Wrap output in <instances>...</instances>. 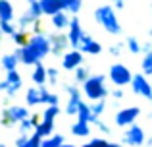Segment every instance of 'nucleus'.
<instances>
[{
    "instance_id": "nucleus-21",
    "label": "nucleus",
    "mask_w": 152,
    "mask_h": 147,
    "mask_svg": "<svg viewBox=\"0 0 152 147\" xmlns=\"http://www.w3.org/2000/svg\"><path fill=\"white\" fill-rule=\"evenodd\" d=\"M52 25L60 31V29H64V27H69L71 25V19L67 18L66 12H60V14H56L54 18H52Z\"/></svg>"
},
{
    "instance_id": "nucleus-28",
    "label": "nucleus",
    "mask_w": 152,
    "mask_h": 147,
    "mask_svg": "<svg viewBox=\"0 0 152 147\" xmlns=\"http://www.w3.org/2000/svg\"><path fill=\"white\" fill-rule=\"evenodd\" d=\"M104 106H106V103H104V101H98V103H94V105L91 106V112H93V120H91V122L98 120V116L104 112Z\"/></svg>"
},
{
    "instance_id": "nucleus-35",
    "label": "nucleus",
    "mask_w": 152,
    "mask_h": 147,
    "mask_svg": "<svg viewBox=\"0 0 152 147\" xmlns=\"http://www.w3.org/2000/svg\"><path fill=\"white\" fill-rule=\"evenodd\" d=\"M0 29H2V33H8V35H14L18 31L12 23H0Z\"/></svg>"
},
{
    "instance_id": "nucleus-6",
    "label": "nucleus",
    "mask_w": 152,
    "mask_h": 147,
    "mask_svg": "<svg viewBox=\"0 0 152 147\" xmlns=\"http://www.w3.org/2000/svg\"><path fill=\"white\" fill-rule=\"evenodd\" d=\"M110 79L115 83V85H127V83L133 81V74H131V70L127 68V66L123 64H114L110 68Z\"/></svg>"
},
{
    "instance_id": "nucleus-1",
    "label": "nucleus",
    "mask_w": 152,
    "mask_h": 147,
    "mask_svg": "<svg viewBox=\"0 0 152 147\" xmlns=\"http://www.w3.org/2000/svg\"><path fill=\"white\" fill-rule=\"evenodd\" d=\"M48 52H52L48 37H45V35H33L29 39V45L23 47V49H18L14 54L18 56L19 62H23L27 66H33V64H39L41 58H45Z\"/></svg>"
},
{
    "instance_id": "nucleus-15",
    "label": "nucleus",
    "mask_w": 152,
    "mask_h": 147,
    "mask_svg": "<svg viewBox=\"0 0 152 147\" xmlns=\"http://www.w3.org/2000/svg\"><path fill=\"white\" fill-rule=\"evenodd\" d=\"M41 8H42V14L52 16V18L66 10L64 8V0H41Z\"/></svg>"
},
{
    "instance_id": "nucleus-40",
    "label": "nucleus",
    "mask_w": 152,
    "mask_h": 147,
    "mask_svg": "<svg viewBox=\"0 0 152 147\" xmlns=\"http://www.w3.org/2000/svg\"><path fill=\"white\" fill-rule=\"evenodd\" d=\"M94 124H96V126H98V128H100V130H102V132H110V128H108V126H106V124H102V122H100V120H94Z\"/></svg>"
},
{
    "instance_id": "nucleus-3",
    "label": "nucleus",
    "mask_w": 152,
    "mask_h": 147,
    "mask_svg": "<svg viewBox=\"0 0 152 147\" xmlns=\"http://www.w3.org/2000/svg\"><path fill=\"white\" fill-rule=\"evenodd\" d=\"M83 91H85L87 99L98 103L104 101V97L108 95V89L104 85V75H91L87 79V83H83Z\"/></svg>"
},
{
    "instance_id": "nucleus-34",
    "label": "nucleus",
    "mask_w": 152,
    "mask_h": 147,
    "mask_svg": "<svg viewBox=\"0 0 152 147\" xmlns=\"http://www.w3.org/2000/svg\"><path fill=\"white\" fill-rule=\"evenodd\" d=\"M75 79H77L79 83H87V79H89V72H87L85 68H77V70H75Z\"/></svg>"
},
{
    "instance_id": "nucleus-12",
    "label": "nucleus",
    "mask_w": 152,
    "mask_h": 147,
    "mask_svg": "<svg viewBox=\"0 0 152 147\" xmlns=\"http://www.w3.org/2000/svg\"><path fill=\"white\" fill-rule=\"evenodd\" d=\"M81 62H83L81 50H69V52H66L64 58H62L64 70H77V68H81Z\"/></svg>"
},
{
    "instance_id": "nucleus-4",
    "label": "nucleus",
    "mask_w": 152,
    "mask_h": 147,
    "mask_svg": "<svg viewBox=\"0 0 152 147\" xmlns=\"http://www.w3.org/2000/svg\"><path fill=\"white\" fill-rule=\"evenodd\" d=\"M94 19H96L98 23H102L104 29H106L108 33L118 35L119 31H121L119 21H118V18H115V12H114L112 6H100L96 12H94Z\"/></svg>"
},
{
    "instance_id": "nucleus-42",
    "label": "nucleus",
    "mask_w": 152,
    "mask_h": 147,
    "mask_svg": "<svg viewBox=\"0 0 152 147\" xmlns=\"http://www.w3.org/2000/svg\"><path fill=\"white\" fill-rule=\"evenodd\" d=\"M106 147H121V145H119V143H108Z\"/></svg>"
},
{
    "instance_id": "nucleus-13",
    "label": "nucleus",
    "mask_w": 152,
    "mask_h": 147,
    "mask_svg": "<svg viewBox=\"0 0 152 147\" xmlns=\"http://www.w3.org/2000/svg\"><path fill=\"white\" fill-rule=\"evenodd\" d=\"M67 89V93H69V103H67V106H66V112L67 114H71V116H77V112H79V106H81V95H79V89H75L73 85H67L66 87Z\"/></svg>"
},
{
    "instance_id": "nucleus-41",
    "label": "nucleus",
    "mask_w": 152,
    "mask_h": 147,
    "mask_svg": "<svg viewBox=\"0 0 152 147\" xmlns=\"http://www.w3.org/2000/svg\"><path fill=\"white\" fill-rule=\"evenodd\" d=\"M112 2H114L115 8H123V6H125V0H112Z\"/></svg>"
},
{
    "instance_id": "nucleus-2",
    "label": "nucleus",
    "mask_w": 152,
    "mask_h": 147,
    "mask_svg": "<svg viewBox=\"0 0 152 147\" xmlns=\"http://www.w3.org/2000/svg\"><path fill=\"white\" fill-rule=\"evenodd\" d=\"M25 101H27V105H48V106H58L60 99H58V95L50 93V91L45 89V87H31V89H27Z\"/></svg>"
},
{
    "instance_id": "nucleus-8",
    "label": "nucleus",
    "mask_w": 152,
    "mask_h": 147,
    "mask_svg": "<svg viewBox=\"0 0 152 147\" xmlns=\"http://www.w3.org/2000/svg\"><path fill=\"white\" fill-rule=\"evenodd\" d=\"M0 89L6 91L8 95H15L19 89H21V75L18 74V70H12V72L6 74V79L0 81Z\"/></svg>"
},
{
    "instance_id": "nucleus-11",
    "label": "nucleus",
    "mask_w": 152,
    "mask_h": 147,
    "mask_svg": "<svg viewBox=\"0 0 152 147\" xmlns=\"http://www.w3.org/2000/svg\"><path fill=\"white\" fill-rule=\"evenodd\" d=\"M69 45L73 47V50H79L81 49V41L83 37H85V33H83V27L81 23H79L77 18H71V25H69Z\"/></svg>"
},
{
    "instance_id": "nucleus-36",
    "label": "nucleus",
    "mask_w": 152,
    "mask_h": 147,
    "mask_svg": "<svg viewBox=\"0 0 152 147\" xmlns=\"http://www.w3.org/2000/svg\"><path fill=\"white\" fill-rule=\"evenodd\" d=\"M48 81L52 83V85L58 81V70L56 68H48Z\"/></svg>"
},
{
    "instance_id": "nucleus-24",
    "label": "nucleus",
    "mask_w": 152,
    "mask_h": 147,
    "mask_svg": "<svg viewBox=\"0 0 152 147\" xmlns=\"http://www.w3.org/2000/svg\"><path fill=\"white\" fill-rule=\"evenodd\" d=\"M77 120H81V122H91L93 120V112H91V106L87 105V103H81L79 112H77Z\"/></svg>"
},
{
    "instance_id": "nucleus-10",
    "label": "nucleus",
    "mask_w": 152,
    "mask_h": 147,
    "mask_svg": "<svg viewBox=\"0 0 152 147\" xmlns=\"http://www.w3.org/2000/svg\"><path fill=\"white\" fill-rule=\"evenodd\" d=\"M131 85H133V91L137 95H142V97H146V99H152V83H148V79H146L145 74H135Z\"/></svg>"
},
{
    "instance_id": "nucleus-25",
    "label": "nucleus",
    "mask_w": 152,
    "mask_h": 147,
    "mask_svg": "<svg viewBox=\"0 0 152 147\" xmlns=\"http://www.w3.org/2000/svg\"><path fill=\"white\" fill-rule=\"evenodd\" d=\"M64 143H66V141H64V136H60V134H54V136L42 140V147H62Z\"/></svg>"
},
{
    "instance_id": "nucleus-43",
    "label": "nucleus",
    "mask_w": 152,
    "mask_h": 147,
    "mask_svg": "<svg viewBox=\"0 0 152 147\" xmlns=\"http://www.w3.org/2000/svg\"><path fill=\"white\" fill-rule=\"evenodd\" d=\"M62 147H75V145H71V143H64Z\"/></svg>"
},
{
    "instance_id": "nucleus-19",
    "label": "nucleus",
    "mask_w": 152,
    "mask_h": 147,
    "mask_svg": "<svg viewBox=\"0 0 152 147\" xmlns=\"http://www.w3.org/2000/svg\"><path fill=\"white\" fill-rule=\"evenodd\" d=\"M71 134H73V136H77V137H87V136H91V126H89V122L77 120L73 126H71Z\"/></svg>"
},
{
    "instance_id": "nucleus-38",
    "label": "nucleus",
    "mask_w": 152,
    "mask_h": 147,
    "mask_svg": "<svg viewBox=\"0 0 152 147\" xmlns=\"http://www.w3.org/2000/svg\"><path fill=\"white\" fill-rule=\"evenodd\" d=\"M121 47H123L121 43H119V45H114V47H110V52H112V54H115V56H118V54L121 52Z\"/></svg>"
},
{
    "instance_id": "nucleus-27",
    "label": "nucleus",
    "mask_w": 152,
    "mask_h": 147,
    "mask_svg": "<svg viewBox=\"0 0 152 147\" xmlns=\"http://www.w3.org/2000/svg\"><path fill=\"white\" fill-rule=\"evenodd\" d=\"M64 8L71 14H77L81 10V0H64Z\"/></svg>"
},
{
    "instance_id": "nucleus-47",
    "label": "nucleus",
    "mask_w": 152,
    "mask_h": 147,
    "mask_svg": "<svg viewBox=\"0 0 152 147\" xmlns=\"http://www.w3.org/2000/svg\"><path fill=\"white\" fill-rule=\"evenodd\" d=\"M146 147H152V145H146Z\"/></svg>"
},
{
    "instance_id": "nucleus-23",
    "label": "nucleus",
    "mask_w": 152,
    "mask_h": 147,
    "mask_svg": "<svg viewBox=\"0 0 152 147\" xmlns=\"http://www.w3.org/2000/svg\"><path fill=\"white\" fill-rule=\"evenodd\" d=\"M18 56L15 54H6V56L2 58V68L6 70V72H12V70L18 68Z\"/></svg>"
},
{
    "instance_id": "nucleus-16",
    "label": "nucleus",
    "mask_w": 152,
    "mask_h": 147,
    "mask_svg": "<svg viewBox=\"0 0 152 147\" xmlns=\"http://www.w3.org/2000/svg\"><path fill=\"white\" fill-rule=\"evenodd\" d=\"M31 79H33V83H37L39 87H42L46 83V79H48V70H46L41 62H39V64H35L33 74H31Z\"/></svg>"
},
{
    "instance_id": "nucleus-29",
    "label": "nucleus",
    "mask_w": 152,
    "mask_h": 147,
    "mask_svg": "<svg viewBox=\"0 0 152 147\" xmlns=\"http://www.w3.org/2000/svg\"><path fill=\"white\" fill-rule=\"evenodd\" d=\"M142 72H145V75H152V50L146 52L142 58Z\"/></svg>"
},
{
    "instance_id": "nucleus-20",
    "label": "nucleus",
    "mask_w": 152,
    "mask_h": 147,
    "mask_svg": "<svg viewBox=\"0 0 152 147\" xmlns=\"http://www.w3.org/2000/svg\"><path fill=\"white\" fill-rule=\"evenodd\" d=\"M52 130H54V122L42 120V122H41V126H39V128L35 130V134H37L39 137H42V140H46V137L54 136V134H52Z\"/></svg>"
},
{
    "instance_id": "nucleus-9",
    "label": "nucleus",
    "mask_w": 152,
    "mask_h": 147,
    "mask_svg": "<svg viewBox=\"0 0 152 147\" xmlns=\"http://www.w3.org/2000/svg\"><path fill=\"white\" fill-rule=\"evenodd\" d=\"M139 114H141V109L139 106H127V109H123V110H119L118 114H115V124L118 126H133L135 124V120L139 118Z\"/></svg>"
},
{
    "instance_id": "nucleus-30",
    "label": "nucleus",
    "mask_w": 152,
    "mask_h": 147,
    "mask_svg": "<svg viewBox=\"0 0 152 147\" xmlns=\"http://www.w3.org/2000/svg\"><path fill=\"white\" fill-rule=\"evenodd\" d=\"M125 45H127V49H129L133 54H139V52L142 50V45H141V43H139L135 37H129V39H127V43H125Z\"/></svg>"
},
{
    "instance_id": "nucleus-14",
    "label": "nucleus",
    "mask_w": 152,
    "mask_h": 147,
    "mask_svg": "<svg viewBox=\"0 0 152 147\" xmlns=\"http://www.w3.org/2000/svg\"><path fill=\"white\" fill-rule=\"evenodd\" d=\"M48 41H50V47H52V52L62 56L66 47L69 45V37L67 35H62V33H54V35H48Z\"/></svg>"
},
{
    "instance_id": "nucleus-18",
    "label": "nucleus",
    "mask_w": 152,
    "mask_h": 147,
    "mask_svg": "<svg viewBox=\"0 0 152 147\" xmlns=\"http://www.w3.org/2000/svg\"><path fill=\"white\" fill-rule=\"evenodd\" d=\"M14 19V8L8 0H0V23H10Z\"/></svg>"
},
{
    "instance_id": "nucleus-5",
    "label": "nucleus",
    "mask_w": 152,
    "mask_h": 147,
    "mask_svg": "<svg viewBox=\"0 0 152 147\" xmlns=\"http://www.w3.org/2000/svg\"><path fill=\"white\" fill-rule=\"evenodd\" d=\"M27 118H31V116H29V110H27L25 106L12 105V106H8V109L2 112V120H0V124L14 126V124H21V122L27 120Z\"/></svg>"
},
{
    "instance_id": "nucleus-32",
    "label": "nucleus",
    "mask_w": 152,
    "mask_h": 147,
    "mask_svg": "<svg viewBox=\"0 0 152 147\" xmlns=\"http://www.w3.org/2000/svg\"><path fill=\"white\" fill-rule=\"evenodd\" d=\"M31 130H35V126H33V122H31V118H27V120H23L21 124H19V132H21L23 136H27Z\"/></svg>"
},
{
    "instance_id": "nucleus-39",
    "label": "nucleus",
    "mask_w": 152,
    "mask_h": 147,
    "mask_svg": "<svg viewBox=\"0 0 152 147\" xmlns=\"http://www.w3.org/2000/svg\"><path fill=\"white\" fill-rule=\"evenodd\" d=\"M112 97H114V99H121L123 97V91L121 89H114V91H112Z\"/></svg>"
},
{
    "instance_id": "nucleus-37",
    "label": "nucleus",
    "mask_w": 152,
    "mask_h": 147,
    "mask_svg": "<svg viewBox=\"0 0 152 147\" xmlns=\"http://www.w3.org/2000/svg\"><path fill=\"white\" fill-rule=\"evenodd\" d=\"M27 141H29V136H23V134H21V136L15 140V147H23V145L27 143Z\"/></svg>"
},
{
    "instance_id": "nucleus-44",
    "label": "nucleus",
    "mask_w": 152,
    "mask_h": 147,
    "mask_svg": "<svg viewBox=\"0 0 152 147\" xmlns=\"http://www.w3.org/2000/svg\"><path fill=\"white\" fill-rule=\"evenodd\" d=\"M81 147H91V143H85V145H81Z\"/></svg>"
},
{
    "instance_id": "nucleus-17",
    "label": "nucleus",
    "mask_w": 152,
    "mask_h": 147,
    "mask_svg": "<svg viewBox=\"0 0 152 147\" xmlns=\"http://www.w3.org/2000/svg\"><path fill=\"white\" fill-rule=\"evenodd\" d=\"M81 52H87V54H98L102 50V47H100V43H96L94 39H91L89 35H85L83 37V41H81Z\"/></svg>"
},
{
    "instance_id": "nucleus-26",
    "label": "nucleus",
    "mask_w": 152,
    "mask_h": 147,
    "mask_svg": "<svg viewBox=\"0 0 152 147\" xmlns=\"http://www.w3.org/2000/svg\"><path fill=\"white\" fill-rule=\"evenodd\" d=\"M12 37H14L15 45H18L19 49L27 47V45H29V39H31V37H27V33H25V31H15V33L12 35Z\"/></svg>"
},
{
    "instance_id": "nucleus-45",
    "label": "nucleus",
    "mask_w": 152,
    "mask_h": 147,
    "mask_svg": "<svg viewBox=\"0 0 152 147\" xmlns=\"http://www.w3.org/2000/svg\"><path fill=\"white\" fill-rule=\"evenodd\" d=\"M0 37H2V29H0Z\"/></svg>"
},
{
    "instance_id": "nucleus-46",
    "label": "nucleus",
    "mask_w": 152,
    "mask_h": 147,
    "mask_svg": "<svg viewBox=\"0 0 152 147\" xmlns=\"http://www.w3.org/2000/svg\"><path fill=\"white\" fill-rule=\"evenodd\" d=\"M0 147H6V145H0Z\"/></svg>"
},
{
    "instance_id": "nucleus-31",
    "label": "nucleus",
    "mask_w": 152,
    "mask_h": 147,
    "mask_svg": "<svg viewBox=\"0 0 152 147\" xmlns=\"http://www.w3.org/2000/svg\"><path fill=\"white\" fill-rule=\"evenodd\" d=\"M60 114V106H48L42 114V120H48V122H54V118Z\"/></svg>"
},
{
    "instance_id": "nucleus-7",
    "label": "nucleus",
    "mask_w": 152,
    "mask_h": 147,
    "mask_svg": "<svg viewBox=\"0 0 152 147\" xmlns=\"http://www.w3.org/2000/svg\"><path fill=\"white\" fill-rule=\"evenodd\" d=\"M123 143L131 145V147H142V143H145V132H142L141 126H137V124L129 126L125 130V134H123Z\"/></svg>"
},
{
    "instance_id": "nucleus-33",
    "label": "nucleus",
    "mask_w": 152,
    "mask_h": 147,
    "mask_svg": "<svg viewBox=\"0 0 152 147\" xmlns=\"http://www.w3.org/2000/svg\"><path fill=\"white\" fill-rule=\"evenodd\" d=\"M23 147H42V137H39L37 134H33V136H29V141Z\"/></svg>"
},
{
    "instance_id": "nucleus-22",
    "label": "nucleus",
    "mask_w": 152,
    "mask_h": 147,
    "mask_svg": "<svg viewBox=\"0 0 152 147\" xmlns=\"http://www.w3.org/2000/svg\"><path fill=\"white\" fill-rule=\"evenodd\" d=\"M27 14L37 21L39 18L42 16V8H41V0H29V12Z\"/></svg>"
}]
</instances>
